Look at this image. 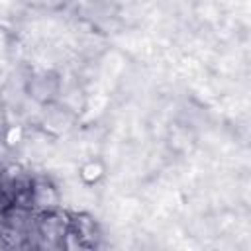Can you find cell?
Masks as SVG:
<instances>
[{
	"mask_svg": "<svg viewBox=\"0 0 251 251\" xmlns=\"http://www.w3.org/2000/svg\"><path fill=\"white\" fill-rule=\"evenodd\" d=\"M59 202L57 190L45 182V180H35L29 186V204L31 210L35 212H47V210H55Z\"/></svg>",
	"mask_w": 251,
	"mask_h": 251,
	"instance_id": "obj_1",
	"label": "cell"
}]
</instances>
